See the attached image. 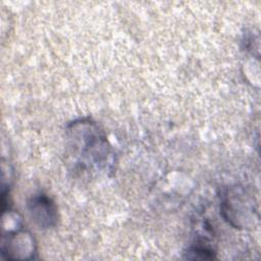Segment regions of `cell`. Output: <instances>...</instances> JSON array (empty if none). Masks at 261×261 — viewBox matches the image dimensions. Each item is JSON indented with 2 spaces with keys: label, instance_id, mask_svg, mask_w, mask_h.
I'll list each match as a JSON object with an SVG mask.
<instances>
[{
  "label": "cell",
  "instance_id": "cell-1",
  "mask_svg": "<svg viewBox=\"0 0 261 261\" xmlns=\"http://www.w3.org/2000/svg\"><path fill=\"white\" fill-rule=\"evenodd\" d=\"M70 148L84 167L107 168L112 154L110 146L96 123L90 120L74 121L68 128Z\"/></svg>",
  "mask_w": 261,
  "mask_h": 261
},
{
  "label": "cell",
  "instance_id": "cell-2",
  "mask_svg": "<svg viewBox=\"0 0 261 261\" xmlns=\"http://www.w3.org/2000/svg\"><path fill=\"white\" fill-rule=\"evenodd\" d=\"M221 211L226 221L233 226L243 228L247 226L248 221L254 218L253 202L242 190L229 189L226 191L221 200Z\"/></svg>",
  "mask_w": 261,
  "mask_h": 261
},
{
  "label": "cell",
  "instance_id": "cell-3",
  "mask_svg": "<svg viewBox=\"0 0 261 261\" xmlns=\"http://www.w3.org/2000/svg\"><path fill=\"white\" fill-rule=\"evenodd\" d=\"M34 236L25 230H10L3 234L1 242L2 255L7 259H32L36 254Z\"/></svg>",
  "mask_w": 261,
  "mask_h": 261
},
{
  "label": "cell",
  "instance_id": "cell-4",
  "mask_svg": "<svg viewBox=\"0 0 261 261\" xmlns=\"http://www.w3.org/2000/svg\"><path fill=\"white\" fill-rule=\"evenodd\" d=\"M28 209L33 220L42 228H50L57 223V208L47 195L33 196L28 202Z\"/></svg>",
  "mask_w": 261,
  "mask_h": 261
}]
</instances>
